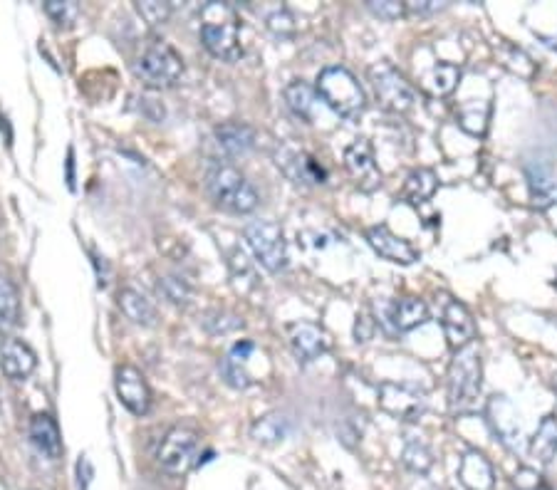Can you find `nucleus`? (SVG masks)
Listing matches in <instances>:
<instances>
[{
  "label": "nucleus",
  "mask_w": 557,
  "mask_h": 490,
  "mask_svg": "<svg viewBox=\"0 0 557 490\" xmlns=\"http://www.w3.org/2000/svg\"><path fill=\"white\" fill-rule=\"evenodd\" d=\"M513 488L515 490H550L545 478L540 476L533 468H518L513 476Z\"/></svg>",
  "instance_id": "39"
},
{
  "label": "nucleus",
  "mask_w": 557,
  "mask_h": 490,
  "mask_svg": "<svg viewBox=\"0 0 557 490\" xmlns=\"http://www.w3.org/2000/svg\"><path fill=\"white\" fill-rule=\"evenodd\" d=\"M255 354L253 342H238L233 344L231 352L223 359V379L231 384L233 389H248L255 382L251 372V359Z\"/></svg>",
  "instance_id": "20"
},
{
  "label": "nucleus",
  "mask_w": 557,
  "mask_h": 490,
  "mask_svg": "<svg viewBox=\"0 0 557 490\" xmlns=\"http://www.w3.org/2000/svg\"><path fill=\"white\" fill-rule=\"evenodd\" d=\"M367 10L382 20H399L406 15V5L399 0H369Z\"/></svg>",
  "instance_id": "38"
},
{
  "label": "nucleus",
  "mask_w": 557,
  "mask_h": 490,
  "mask_svg": "<svg viewBox=\"0 0 557 490\" xmlns=\"http://www.w3.org/2000/svg\"><path fill=\"white\" fill-rule=\"evenodd\" d=\"M114 389H117L119 401L132 411L134 416H147L152 409V389H149L147 379L132 364H122L114 372Z\"/></svg>",
  "instance_id": "12"
},
{
  "label": "nucleus",
  "mask_w": 557,
  "mask_h": 490,
  "mask_svg": "<svg viewBox=\"0 0 557 490\" xmlns=\"http://www.w3.org/2000/svg\"><path fill=\"white\" fill-rule=\"evenodd\" d=\"M288 419L280 414H268L263 416V419H258L253 424L251 434L253 439L258 443H268V446H273V443H280L288 436Z\"/></svg>",
  "instance_id": "30"
},
{
  "label": "nucleus",
  "mask_w": 557,
  "mask_h": 490,
  "mask_svg": "<svg viewBox=\"0 0 557 490\" xmlns=\"http://www.w3.org/2000/svg\"><path fill=\"white\" fill-rule=\"evenodd\" d=\"M436 186H439V181H436L434 171L419 166V169H414L406 176L402 198L406 203H411V206H421V203H426L436 194Z\"/></svg>",
  "instance_id": "26"
},
{
  "label": "nucleus",
  "mask_w": 557,
  "mask_h": 490,
  "mask_svg": "<svg viewBox=\"0 0 557 490\" xmlns=\"http://www.w3.org/2000/svg\"><path fill=\"white\" fill-rule=\"evenodd\" d=\"M486 419L493 436L513 453L525 451V434L520 426V414L513 401L503 394H493L486 404Z\"/></svg>",
  "instance_id": "9"
},
{
  "label": "nucleus",
  "mask_w": 557,
  "mask_h": 490,
  "mask_svg": "<svg viewBox=\"0 0 557 490\" xmlns=\"http://www.w3.org/2000/svg\"><path fill=\"white\" fill-rule=\"evenodd\" d=\"M441 325H444V335L449 347L458 352V349L468 347L476 340V322H473L471 310H468L463 302L449 300L444 307V315H441Z\"/></svg>",
  "instance_id": "16"
},
{
  "label": "nucleus",
  "mask_w": 557,
  "mask_h": 490,
  "mask_svg": "<svg viewBox=\"0 0 557 490\" xmlns=\"http://www.w3.org/2000/svg\"><path fill=\"white\" fill-rule=\"evenodd\" d=\"M288 340L295 357L305 364L315 362V359H320L330 349V335L320 325H315V322H295V325H290Z\"/></svg>",
  "instance_id": "15"
},
{
  "label": "nucleus",
  "mask_w": 557,
  "mask_h": 490,
  "mask_svg": "<svg viewBox=\"0 0 557 490\" xmlns=\"http://www.w3.org/2000/svg\"><path fill=\"white\" fill-rule=\"evenodd\" d=\"M20 320V295L13 280L0 275V332H10Z\"/></svg>",
  "instance_id": "29"
},
{
  "label": "nucleus",
  "mask_w": 557,
  "mask_h": 490,
  "mask_svg": "<svg viewBox=\"0 0 557 490\" xmlns=\"http://www.w3.org/2000/svg\"><path fill=\"white\" fill-rule=\"evenodd\" d=\"M159 290L174 305H189L191 295H194L191 285L184 278H179V275H164V278H159Z\"/></svg>",
  "instance_id": "34"
},
{
  "label": "nucleus",
  "mask_w": 557,
  "mask_h": 490,
  "mask_svg": "<svg viewBox=\"0 0 557 490\" xmlns=\"http://www.w3.org/2000/svg\"><path fill=\"white\" fill-rule=\"evenodd\" d=\"M265 25H268V30L273 35H278V38H295V33H298V25H295V18L290 10L280 8L275 10V13L268 15V20H265Z\"/></svg>",
  "instance_id": "36"
},
{
  "label": "nucleus",
  "mask_w": 557,
  "mask_h": 490,
  "mask_svg": "<svg viewBox=\"0 0 557 490\" xmlns=\"http://www.w3.org/2000/svg\"><path fill=\"white\" fill-rule=\"evenodd\" d=\"M216 139L228 156H246L255 147V129L246 122H226L216 127Z\"/></svg>",
  "instance_id": "22"
},
{
  "label": "nucleus",
  "mask_w": 557,
  "mask_h": 490,
  "mask_svg": "<svg viewBox=\"0 0 557 490\" xmlns=\"http://www.w3.org/2000/svg\"><path fill=\"white\" fill-rule=\"evenodd\" d=\"M345 169L362 191H374L382 186V171L374 161V149L367 139H357L345 149Z\"/></svg>",
  "instance_id": "13"
},
{
  "label": "nucleus",
  "mask_w": 557,
  "mask_h": 490,
  "mask_svg": "<svg viewBox=\"0 0 557 490\" xmlns=\"http://www.w3.org/2000/svg\"><path fill=\"white\" fill-rule=\"evenodd\" d=\"M119 310H122L124 317L132 320L134 325L154 327L156 320H159L152 300H147V297L134 288H124L122 293H119Z\"/></svg>",
  "instance_id": "24"
},
{
  "label": "nucleus",
  "mask_w": 557,
  "mask_h": 490,
  "mask_svg": "<svg viewBox=\"0 0 557 490\" xmlns=\"http://www.w3.org/2000/svg\"><path fill=\"white\" fill-rule=\"evenodd\" d=\"M45 13L57 28H72L80 18V5L72 3V0H48L45 3Z\"/></svg>",
  "instance_id": "33"
},
{
  "label": "nucleus",
  "mask_w": 557,
  "mask_h": 490,
  "mask_svg": "<svg viewBox=\"0 0 557 490\" xmlns=\"http://www.w3.org/2000/svg\"><path fill=\"white\" fill-rule=\"evenodd\" d=\"M483 389V364L476 344L458 349L449 367V409L451 414H468L476 409Z\"/></svg>",
  "instance_id": "3"
},
{
  "label": "nucleus",
  "mask_w": 557,
  "mask_h": 490,
  "mask_svg": "<svg viewBox=\"0 0 557 490\" xmlns=\"http://www.w3.org/2000/svg\"><path fill=\"white\" fill-rule=\"evenodd\" d=\"M402 463L409 471L414 473H429L431 466H434V453H431V448L426 446L424 441H416V439H409L404 446V453H402Z\"/></svg>",
  "instance_id": "32"
},
{
  "label": "nucleus",
  "mask_w": 557,
  "mask_h": 490,
  "mask_svg": "<svg viewBox=\"0 0 557 490\" xmlns=\"http://www.w3.org/2000/svg\"><path fill=\"white\" fill-rule=\"evenodd\" d=\"M134 75L152 90H169L184 77V60L164 40H152L134 62Z\"/></svg>",
  "instance_id": "5"
},
{
  "label": "nucleus",
  "mask_w": 557,
  "mask_h": 490,
  "mask_svg": "<svg viewBox=\"0 0 557 490\" xmlns=\"http://www.w3.org/2000/svg\"><path fill=\"white\" fill-rule=\"evenodd\" d=\"M369 77H372L374 95H377L379 104H382L387 112L404 114L414 107V102H416L414 87H411L409 82L404 80V75H399L392 65H387V62H379L377 67L369 70Z\"/></svg>",
  "instance_id": "8"
},
{
  "label": "nucleus",
  "mask_w": 557,
  "mask_h": 490,
  "mask_svg": "<svg viewBox=\"0 0 557 490\" xmlns=\"http://www.w3.org/2000/svg\"><path fill=\"white\" fill-rule=\"evenodd\" d=\"M206 191L208 196L231 213H251L258 208V191L251 181L231 164H211L206 171Z\"/></svg>",
  "instance_id": "4"
},
{
  "label": "nucleus",
  "mask_w": 557,
  "mask_h": 490,
  "mask_svg": "<svg viewBox=\"0 0 557 490\" xmlns=\"http://www.w3.org/2000/svg\"><path fill=\"white\" fill-rule=\"evenodd\" d=\"M248 248L253 250L255 260L263 265L268 273H280L288 265V243H285L283 228L273 221H253L248 223L246 231Z\"/></svg>",
  "instance_id": "7"
},
{
  "label": "nucleus",
  "mask_w": 557,
  "mask_h": 490,
  "mask_svg": "<svg viewBox=\"0 0 557 490\" xmlns=\"http://www.w3.org/2000/svg\"><path fill=\"white\" fill-rule=\"evenodd\" d=\"M317 97L342 119L355 122L367 109V95H364L362 85L347 67L332 65L317 75L315 85Z\"/></svg>",
  "instance_id": "2"
},
{
  "label": "nucleus",
  "mask_w": 557,
  "mask_h": 490,
  "mask_svg": "<svg viewBox=\"0 0 557 490\" xmlns=\"http://www.w3.org/2000/svg\"><path fill=\"white\" fill-rule=\"evenodd\" d=\"M404 5L409 15H431L446 8V3H439V0H409V3Z\"/></svg>",
  "instance_id": "40"
},
{
  "label": "nucleus",
  "mask_w": 557,
  "mask_h": 490,
  "mask_svg": "<svg viewBox=\"0 0 557 490\" xmlns=\"http://www.w3.org/2000/svg\"><path fill=\"white\" fill-rule=\"evenodd\" d=\"M137 13L142 15L144 23L159 28V25L169 23L174 8H171V3H164V0H142V3H137Z\"/></svg>",
  "instance_id": "35"
},
{
  "label": "nucleus",
  "mask_w": 557,
  "mask_h": 490,
  "mask_svg": "<svg viewBox=\"0 0 557 490\" xmlns=\"http://www.w3.org/2000/svg\"><path fill=\"white\" fill-rule=\"evenodd\" d=\"M201 43L213 57L223 62H238L243 57L241 25L236 8L228 3H206L201 8Z\"/></svg>",
  "instance_id": "1"
},
{
  "label": "nucleus",
  "mask_w": 557,
  "mask_h": 490,
  "mask_svg": "<svg viewBox=\"0 0 557 490\" xmlns=\"http://www.w3.org/2000/svg\"><path fill=\"white\" fill-rule=\"evenodd\" d=\"M555 285H557V280H555Z\"/></svg>",
  "instance_id": "43"
},
{
  "label": "nucleus",
  "mask_w": 557,
  "mask_h": 490,
  "mask_svg": "<svg viewBox=\"0 0 557 490\" xmlns=\"http://www.w3.org/2000/svg\"><path fill=\"white\" fill-rule=\"evenodd\" d=\"M38 367V357L23 340H5L0 347V372L13 382H23Z\"/></svg>",
  "instance_id": "18"
},
{
  "label": "nucleus",
  "mask_w": 557,
  "mask_h": 490,
  "mask_svg": "<svg viewBox=\"0 0 557 490\" xmlns=\"http://www.w3.org/2000/svg\"><path fill=\"white\" fill-rule=\"evenodd\" d=\"M285 104L290 112L298 119H303L305 124H312L317 117V92L303 80H293L283 92Z\"/></svg>",
  "instance_id": "23"
},
{
  "label": "nucleus",
  "mask_w": 557,
  "mask_h": 490,
  "mask_svg": "<svg viewBox=\"0 0 557 490\" xmlns=\"http://www.w3.org/2000/svg\"><path fill=\"white\" fill-rule=\"evenodd\" d=\"M528 186L530 198L538 208L557 206V176L550 174L545 166L538 169H528Z\"/></svg>",
  "instance_id": "27"
},
{
  "label": "nucleus",
  "mask_w": 557,
  "mask_h": 490,
  "mask_svg": "<svg viewBox=\"0 0 557 490\" xmlns=\"http://www.w3.org/2000/svg\"><path fill=\"white\" fill-rule=\"evenodd\" d=\"M458 127L471 137H483L491 119V102H466L456 112Z\"/></svg>",
  "instance_id": "28"
},
{
  "label": "nucleus",
  "mask_w": 557,
  "mask_h": 490,
  "mask_svg": "<svg viewBox=\"0 0 557 490\" xmlns=\"http://www.w3.org/2000/svg\"><path fill=\"white\" fill-rule=\"evenodd\" d=\"M528 451L535 461H540L543 466L553 463V458L557 456V419L555 416H545L540 421L538 431L528 443Z\"/></svg>",
  "instance_id": "25"
},
{
  "label": "nucleus",
  "mask_w": 557,
  "mask_h": 490,
  "mask_svg": "<svg viewBox=\"0 0 557 490\" xmlns=\"http://www.w3.org/2000/svg\"><path fill=\"white\" fill-rule=\"evenodd\" d=\"M199 448V431L189 429V426H174V429L164 436L159 453H156L161 471L169 473V476H186V473L196 466Z\"/></svg>",
  "instance_id": "6"
},
{
  "label": "nucleus",
  "mask_w": 557,
  "mask_h": 490,
  "mask_svg": "<svg viewBox=\"0 0 557 490\" xmlns=\"http://www.w3.org/2000/svg\"><path fill=\"white\" fill-rule=\"evenodd\" d=\"M379 406L399 421H416L426 411V394L409 384H379Z\"/></svg>",
  "instance_id": "11"
},
{
  "label": "nucleus",
  "mask_w": 557,
  "mask_h": 490,
  "mask_svg": "<svg viewBox=\"0 0 557 490\" xmlns=\"http://www.w3.org/2000/svg\"><path fill=\"white\" fill-rule=\"evenodd\" d=\"M429 320V307L419 297H402L397 302L384 305L382 322L392 325L394 332H411Z\"/></svg>",
  "instance_id": "17"
},
{
  "label": "nucleus",
  "mask_w": 557,
  "mask_h": 490,
  "mask_svg": "<svg viewBox=\"0 0 557 490\" xmlns=\"http://www.w3.org/2000/svg\"><path fill=\"white\" fill-rule=\"evenodd\" d=\"M77 476H80V490H87L92 481V466L87 461V456H82L80 463H77Z\"/></svg>",
  "instance_id": "41"
},
{
  "label": "nucleus",
  "mask_w": 557,
  "mask_h": 490,
  "mask_svg": "<svg viewBox=\"0 0 557 490\" xmlns=\"http://www.w3.org/2000/svg\"><path fill=\"white\" fill-rule=\"evenodd\" d=\"M458 80H461V70H458L456 65H451V62H439V65L431 70L429 80H426V87H429L434 95L446 97L456 90Z\"/></svg>",
  "instance_id": "31"
},
{
  "label": "nucleus",
  "mask_w": 557,
  "mask_h": 490,
  "mask_svg": "<svg viewBox=\"0 0 557 490\" xmlns=\"http://www.w3.org/2000/svg\"><path fill=\"white\" fill-rule=\"evenodd\" d=\"M555 392H557V374H555Z\"/></svg>",
  "instance_id": "42"
},
{
  "label": "nucleus",
  "mask_w": 557,
  "mask_h": 490,
  "mask_svg": "<svg viewBox=\"0 0 557 490\" xmlns=\"http://www.w3.org/2000/svg\"><path fill=\"white\" fill-rule=\"evenodd\" d=\"M273 159H275V166H278V169L293 181V184L315 186V184H325L327 181V171L322 169L320 161H317L312 154H307L305 149L290 147V144H280V147L273 151Z\"/></svg>",
  "instance_id": "10"
},
{
  "label": "nucleus",
  "mask_w": 557,
  "mask_h": 490,
  "mask_svg": "<svg viewBox=\"0 0 557 490\" xmlns=\"http://www.w3.org/2000/svg\"><path fill=\"white\" fill-rule=\"evenodd\" d=\"M367 243L372 245V250L379 258L392 260V263L414 265L419 260V250L406 241V238L389 231V226H384V223L367 228Z\"/></svg>",
  "instance_id": "14"
},
{
  "label": "nucleus",
  "mask_w": 557,
  "mask_h": 490,
  "mask_svg": "<svg viewBox=\"0 0 557 490\" xmlns=\"http://www.w3.org/2000/svg\"><path fill=\"white\" fill-rule=\"evenodd\" d=\"M30 443L35 446V451L43 453L50 461H57L62 453V436L57 429L55 419L48 414H35L30 419Z\"/></svg>",
  "instance_id": "21"
},
{
  "label": "nucleus",
  "mask_w": 557,
  "mask_h": 490,
  "mask_svg": "<svg viewBox=\"0 0 557 490\" xmlns=\"http://www.w3.org/2000/svg\"><path fill=\"white\" fill-rule=\"evenodd\" d=\"M458 481L466 490H493L496 473H493L491 461L481 451H466L458 463Z\"/></svg>",
  "instance_id": "19"
},
{
  "label": "nucleus",
  "mask_w": 557,
  "mask_h": 490,
  "mask_svg": "<svg viewBox=\"0 0 557 490\" xmlns=\"http://www.w3.org/2000/svg\"><path fill=\"white\" fill-rule=\"evenodd\" d=\"M203 325H206V330L213 332V335H226V332H233L238 330V327H243V320H236V315H228V312L213 310L208 312Z\"/></svg>",
  "instance_id": "37"
}]
</instances>
